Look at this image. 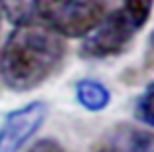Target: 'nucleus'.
Returning a JSON list of instances; mask_svg holds the SVG:
<instances>
[{
    "mask_svg": "<svg viewBox=\"0 0 154 152\" xmlns=\"http://www.w3.org/2000/svg\"><path fill=\"white\" fill-rule=\"evenodd\" d=\"M45 116L48 105L44 101H32L10 111L0 123V152H20L42 129Z\"/></svg>",
    "mask_w": 154,
    "mask_h": 152,
    "instance_id": "nucleus-4",
    "label": "nucleus"
},
{
    "mask_svg": "<svg viewBox=\"0 0 154 152\" xmlns=\"http://www.w3.org/2000/svg\"><path fill=\"white\" fill-rule=\"evenodd\" d=\"M107 10L109 0H34L36 20L61 38H85Z\"/></svg>",
    "mask_w": 154,
    "mask_h": 152,
    "instance_id": "nucleus-2",
    "label": "nucleus"
},
{
    "mask_svg": "<svg viewBox=\"0 0 154 152\" xmlns=\"http://www.w3.org/2000/svg\"><path fill=\"white\" fill-rule=\"evenodd\" d=\"M0 14L6 16L14 26L36 22L34 0H0Z\"/></svg>",
    "mask_w": 154,
    "mask_h": 152,
    "instance_id": "nucleus-7",
    "label": "nucleus"
},
{
    "mask_svg": "<svg viewBox=\"0 0 154 152\" xmlns=\"http://www.w3.org/2000/svg\"><path fill=\"white\" fill-rule=\"evenodd\" d=\"M136 26L125 16L122 10H113L89 32L81 44L79 54L87 59H107L122 54L136 36Z\"/></svg>",
    "mask_w": 154,
    "mask_h": 152,
    "instance_id": "nucleus-3",
    "label": "nucleus"
},
{
    "mask_svg": "<svg viewBox=\"0 0 154 152\" xmlns=\"http://www.w3.org/2000/svg\"><path fill=\"white\" fill-rule=\"evenodd\" d=\"M26 152H65L63 146L57 142V140H51V138H44V140H38L32 148H28Z\"/></svg>",
    "mask_w": 154,
    "mask_h": 152,
    "instance_id": "nucleus-10",
    "label": "nucleus"
},
{
    "mask_svg": "<svg viewBox=\"0 0 154 152\" xmlns=\"http://www.w3.org/2000/svg\"><path fill=\"white\" fill-rule=\"evenodd\" d=\"M75 97L83 109L91 113L105 111L111 103V91L95 79H81L75 85Z\"/></svg>",
    "mask_w": 154,
    "mask_h": 152,
    "instance_id": "nucleus-6",
    "label": "nucleus"
},
{
    "mask_svg": "<svg viewBox=\"0 0 154 152\" xmlns=\"http://www.w3.org/2000/svg\"><path fill=\"white\" fill-rule=\"evenodd\" d=\"M99 152H113V150H111V148H109V146H107V144H103V146H101V148H99Z\"/></svg>",
    "mask_w": 154,
    "mask_h": 152,
    "instance_id": "nucleus-12",
    "label": "nucleus"
},
{
    "mask_svg": "<svg viewBox=\"0 0 154 152\" xmlns=\"http://www.w3.org/2000/svg\"><path fill=\"white\" fill-rule=\"evenodd\" d=\"M134 115L142 125L154 129V81H150L144 87L134 103Z\"/></svg>",
    "mask_w": 154,
    "mask_h": 152,
    "instance_id": "nucleus-9",
    "label": "nucleus"
},
{
    "mask_svg": "<svg viewBox=\"0 0 154 152\" xmlns=\"http://www.w3.org/2000/svg\"><path fill=\"white\" fill-rule=\"evenodd\" d=\"M144 67L154 71V30L148 36V44H146V51H144Z\"/></svg>",
    "mask_w": 154,
    "mask_h": 152,
    "instance_id": "nucleus-11",
    "label": "nucleus"
},
{
    "mask_svg": "<svg viewBox=\"0 0 154 152\" xmlns=\"http://www.w3.org/2000/svg\"><path fill=\"white\" fill-rule=\"evenodd\" d=\"M154 0H122V12L136 26V30H142L152 14Z\"/></svg>",
    "mask_w": 154,
    "mask_h": 152,
    "instance_id": "nucleus-8",
    "label": "nucleus"
},
{
    "mask_svg": "<svg viewBox=\"0 0 154 152\" xmlns=\"http://www.w3.org/2000/svg\"><path fill=\"white\" fill-rule=\"evenodd\" d=\"M103 144L113 152H154V130L131 125H119Z\"/></svg>",
    "mask_w": 154,
    "mask_h": 152,
    "instance_id": "nucleus-5",
    "label": "nucleus"
},
{
    "mask_svg": "<svg viewBox=\"0 0 154 152\" xmlns=\"http://www.w3.org/2000/svg\"><path fill=\"white\" fill-rule=\"evenodd\" d=\"M0 26H2V14H0Z\"/></svg>",
    "mask_w": 154,
    "mask_h": 152,
    "instance_id": "nucleus-13",
    "label": "nucleus"
},
{
    "mask_svg": "<svg viewBox=\"0 0 154 152\" xmlns=\"http://www.w3.org/2000/svg\"><path fill=\"white\" fill-rule=\"evenodd\" d=\"M65 51V40L44 24H20L0 49V81L18 93L34 91L61 67Z\"/></svg>",
    "mask_w": 154,
    "mask_h": 152,
    "instance_id": "nucleus-1",
    "label": "nucleus"
}]
</instances>
